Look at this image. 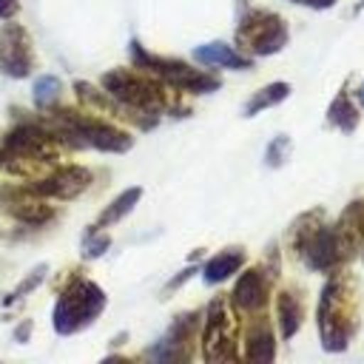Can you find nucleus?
<instances>
[{"instance_id":"obj_25","label":"nucleus","mask_w":364,"mask_h":364,"mask_svg":"<svg viewBox=\"0 0 364 364\" xmlns=\"http://www.w3.org/2000/svg\"><path fill=\"white\" fill-rule=\"evenodd\" d=\"M26 333H31V324H23V327L17 330V338H26Z\"/></svg>"},{"instance_id":"obj_15","label":"nucleus","mask_w":364,"mask_h":364,"mask_svg":"<svg viewBox=\"0 0 364 364\" xmlns=\"http://www.w3.org/2000/svg\"><path fill=\"white\" fill-rule=\"evenodd\" d=\"M242 262H245V253H242L239 247H230V250H225V253H216V256L205 264L202 276H205L208 284H219V282H225L228 276H233V273L242 267Z\"/></svg>"},{"instance_id":"obj_16","label":"nucleus","mask_w":364,"mask_h":364,"mask_svg":"<svg viewBox=\"0 0 364 364\" xmlns=\"http://www.w3.org/2000/svg\"><path fill=\"white\" fill-rule=\"evenodd\" d=\"M250 361H273L276 355V341H273V333L264 321H259L250 336H247V353H245Z\"/></svg>"},{"instance_id":"obj_23","label":"nucleus","mask_w":364,"mask_h":364,"mask_svg":"<svg viewBox=\"0 0 364 364\" xmlns=\"http://www.w3.org/2000/svg\"><path fill=\"white\" fill-rule=\"evenodd\" d=\"M299 6H310V9H330L336 0H293Z\"/></svg>"},{"instance_id":"obj_18","label":"nucleus","mask_w":364,"mask_h":364,"mask_svg":"<svg viewBox=\"0 0 364 364\" xmlns=\"http://www.w3.org/2000/svg\"><path fill=\"white\" fill-rule=\"evenodd\" d=\"M327 119H330V125H336V128H341V131H355V125H358V108L350 102V94L347 91H341L336 100H333V105H330V111H327Z\"/></svg>"},{"instance_id":"obj_12","label":"nucleus","mask_w":364,"mask_h":364,"mask_svg":"<svg viewBox=\"0 0 364 364\" xmlns=\"http://www.w3.org/2000/svg\"><path fill=\"white\" fill-rule=\"evenodd\" d=\"M48 142H51V136L46 134V131H40V128H34V125H23V128H14L9 136H6V148L9 151H14V154H28V156H43L46 154V148H48Z\"/></svg>"},{"instance_id":"obj_22","label":"nucleus","mask_w":364,"mask_h":364,"mask_svg":"<svg viewBox=\"0 0 364 364\" xmlns=\"http://www.w3.org/2000/svg\"><path fill=\"white\" fill-rule=\"evenodd\" d=\"M108 245H111V239H108L105 233H100V236H91V239L85 242V250H82V256H88V259H94V256H102Z\"/></svg>"},{"instance_id":"obj_24","label":"nucleus","mask_w":364,"mask_h":364,"mask_svg":"<svg viewBox=\"0 0 364 364\" xmlns=\"http://www.w3.org/2000/svg\"><path fill=\"white\" fill-rule=\"evenodd\" d=\"M17 11V0H0V17H11Z\"/></svg>"},{"instance_id":"obj_21","label":"nucleus","mask_w":364,"mask_h":364,"mask_svg":"<svg viewBox=\"0 0 364 364\" xmlns=\"http://www.w3.org/2000/svg\"><path fill=\"white\" fill-rule=\"evenodd\" d=\"M287 148H290V139H287V136L273 139V142H270V148H267V165H279V162H282V156L287 154Z\"/></svg>"},{"instance_id":"obj_7","label":"nucleus","mask_w":364,"mask_h":364,"mask_svg":"<svg viewBox=\"0 0 364 364\" xmlns=\"http://www.w3.org/2000/svg\"><path fill=\"white\" fill-rule=\"evenodd\" d=\"M202 353H205L208 361L236 358V353H233V336H230V321H228L225 304L219 299L208 307L205 333H202Z\"/></svg>"},{"instance_id":"obj_10","label":"nucleus","mask_w":364,"mask_h":364,"mask_svg":"<svg viewBox=\"0 0 364 364\" xmlns=\"http://www.w3.org/2000/svg\"><path fill=\"white\" fill-rule=\"evenodd\" d=\"M267 293H270V279H267V273H264L262 267H250V270H245V273L239 276V282H236L230 299H233V304H236L239 310L253 313V310H259V307L267 301Z\"/></svg>"},{"instance_id":"obj_20","label":"nucleus","mask_w":364,"mask_h":364,"mask_svg":"<svg viewBox=\"0 0 364 364\" xmlns=\"http://www.w3.org/2000/svg\"><path fill=\"white\" fill-rule=\"evenodd\" d=\"M57 97H60V80H57V77H40V80L34 82V102H37V105L48 108Z\"/></svg>"},{"instance_id":"obj_5","label":"nucleus","mask_w":364,"mask_h":364,"mask_svg":"<svg viewBox=\"0 0 364 364\" xmlns=\"http://www.w3.org/2000/svg\"><path fill=\"white\" fill-rule=\"evenodd\" d=\"M131 57L136 63V68L159 77L162 82L173 85V88H182V91H191V94H208L213 88H219V80L205 74V71H196L191 65H185L182 60H168V57H156V54H148L139 43H131Z\"/></svg>"},{"instance_id":"obj_26","label":"nucleus","mask_w":364,"mask_h":364,"mask_svg":"<svg viewBox=\"0 0 364 364\" xmlns=\"http://www.w3.org/2000/svg\"><path fill=\"white\" fill-rule=\"evenodd\" d=\"M358 100H361V105H364V85L358 88Z\"/></svg>"},{"instance_id":"obj_8","label":"nucleus","mask_w":364,"mask_h":364,"mask_svg":"<svg viewBox=\"0 0 364 364\" xmlns=\"http://www.w3.org/2000/svg\"><path fill=\"white\" fill-rule=\"evenodd\" d=\"M31 68V54H28V37L20 26L9 23L0 31V71L11 77H26Z\"/></svg>"},{"instance_id":"obj_6","label":"nucleus","mask_w":364,"mask_h":364,"mask_svg":"<svg viewBox=\"0 0 364 364\" xmlns=\"http://www.w3.org/2000/svg\"><path fill=\"white\" fill-rule=\"evenodd\" d=\"M236 40L250 54H259V57L276 54L287 43V26H284V20L279 14L253 9V11H247L242 17V23L236 28Z\"/></svg>"},{"instance_id":"obj_2","label":"nucleus","mask_w":364,"mask_h":364,"mask_svg":"<svg viewBox=\"0 0 364 364\" xmlns=\"http://www.w3.org/2000/svg\"><path fill=\"white\" fill-rule=\"evenodd\" d=\"M102 88L114 102H119L136 114L159 117L168 108V100H165L159 82L139 77L134 71H125V68H114V71L102 74Z\"/></svg>"},{"instance_id":"obj_19","label":"nucleus","mask_w":364,"mask_h":364,"mask_svg":"<svg viewBox=\"0 0 364 364\" xmlns=\"http://www.w3.org/2000/svg\"><path fill=\"white\" fill-rule=\"evenodd\" d=\"M139 196H142V188H128V191H122L105 210H102V216L97 219V225L94 228H105V225H114V222H119L125 213H131V208L139 202Z\"/></svg>"},{"instance_id":"obj_4","label":"nucleus","mask_w":364,"mask_h":364,"mask_svg":"<svg viewBox=\"0 0 364 364\" xmlns=\"http://www.w3.org/2000/svg\"><path fill=\"white\" fill-rule=\"evenodd\" d=\"M105 307V293L94 284V282H85V279H77L57 301L54 307V327L57 333L68 336V333H77L82 330L85 324H91Z\"/></svg>"},{"instance_id":"obj_11","label":"nucleus","mask_w":364,"mask_h":364,"mask_svg":"<svg viewBox=\"0 0 364 364\" xmlns=\"http://www.w3.org/2000/svg\"><path fill=\"white\" fill-rule=\"evenodd\" d=\"M193 324H196V316L193 313H188V316H179L176 321H173V327L168 330V336L151 350V355L154 358H165V361H179V358H188V350H185V344H188V336H191V330H193Z\"/></svg>"},{"instance_id":"obj_3","label":"nucleus","mask_w":364,"mask_h":364,"mask_svg":"<svg viewBox=\"0 0 364 364\" xmlns=\"http://www.w3.org/2000/svg\"><path fill=\"white\" fill-rule=\"evenodd\" d=\"M54 128L77 148H97V151H128L131 148V136L102 119L94 117H82L74 111H57L54 114Z\"/></svg>"},{"instance_id":"obj_13","label":"nucleus","mask_w":364,"mask_h":364,"mask_svg":"<svg viewBox=\"0 0 364 364\" xmlns=\"http://www.w3.org/2000/svg\"><path fill=\"white\" fill-rule=\"evenodd\" d=\"M193 57L205 65H222V68H250V60L242 57L236 48H230L228 43H205L193 48Z\"/></svg>"},{"instance_id":"obj_14","label":"nucleus","mask_w":364,"mask_h":364,"mask_svg":"<svg viewBox=\"0 0 364 364\" xmlns=\"http://www.w3.org/2000/svg\"><path fill=\"white\" fill-rule=\"evenodd\" d=\"M276 313H279V327H282V336L284 338H293L296 330L301 327V316H304V307H301V299L290 290H282L279 299H276Z\"/></svg>"},{"instance_id":"obj_1","label":"nucleus","mask_w":364,"mask_h":364,"mask_svg":"<svg viewBox=\"0 0 364 364\" xmlns=\"http://www.w3.org/2000/svg\"><path fill=\"white\" fill-rule=\"evenodd\" d=\"M355 293H353V282L341 273H333L321 290L318 299V333H321V344L330 353H338L350 344L353 333H355Z\"/></svg>"},{"instance_id":"obj_9","label":"nucleus","mask_w":364,"mask_h":364,"mask_svg":"<svg viewBox=\"0 0 364 364\" xmlns=\"http://www.w3.org/2000/svg\"><path fill=\"white\" fill-rule=\"evenodd\" d=\"M88 182H91V173H88L85 168H80V165H68V168L54 171V173L46 176V179H40L37 185H31V191L40 193V196L71 199V196L82 193V191L88 188Z\"/></svg>"},{"instance_id":"obj_17","label":"nucleus","mask_w":364,"mask_h":364,"mask_svg":"<svg viewBox=\"0 0 364 364\" xmlns=\"http://www.w3.org/2000/svg\"><path fill=\"white\" fill-rule=\"evenodd\" d=\"M287 94H290V85H287V82H270V85H264L262 91H256V94L245 102V117H256L259 111H264V108L282 102Z\"/></svg>"}]
</instances>
